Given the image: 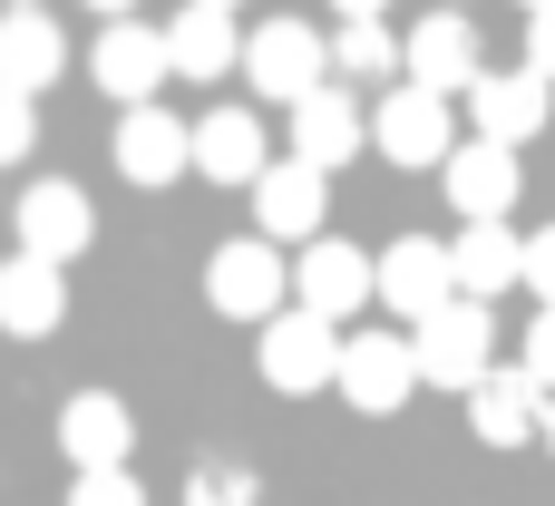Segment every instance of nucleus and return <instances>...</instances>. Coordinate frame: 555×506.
Segmentation results:
<instances>
[{"label":"nucleus","instance_id":"f257e3e1","mask_svg":"<svg viewBox=\"0 0 555 506\" xmlns=\"http://www.w3.org/2000/svg\"><path fill=\"white\" fill-rule=\"evenodd\" d=\"M254 371H263V390H283V400L341 390V322H322V312L283 302V312L263 322V341H254Z\"/></svg>","mask_w":555,"mask_h":506},{"label":"nucleus","instance_id":"f03ea898","mask_svg":"<svg viewBox=\"0 0 555 506\" xmlns=\"http://www.w3.org/2000/svg\"><path fill=\"white\" fill-rule=\"evenodd\" d=\"M410 341H420V380H429V390H478V380L498 371V312H488L478 293L439 302Z\"/></svg>","mask_w":555,"mask_h":506},{"label":"nucleus","instance_id":"7ed1b4c3","mask_svg":"<svg viewBox=\"0 0 555 506\" xmlns=\"http://www.w3.org/2000/svg\"><path fill=\"white\" fill-rule=\"evenodd\" d=\"M410 390H429V380H420V341H410V332L371 322V332H351V341H341V400H351L361 419H390Z\"/></svg>","mask_w":555,"mask_h":506},{"label":"nucleus","instance_id":"20e7f679","mask_svg":"<svg viewBox=\"0 0 555 506\" xmlns=\"http://www.w3.org/2000/svg\"><path fill=\"white\" fill-rule=\"evenodd\" d=\"M322 68H332V39L302 29V20H263V29L244 39V78H254V98H273V107H302L312 88H332Z\"/></svg>","mask_w":555,"mask_h":506},{"label":"nucleus","instance_id":"39448f33","mask_svg":"<svg viewBox=\"0 0 555 506\" xmlns=\"http://www.w3.org/2000/svg\"><path fill=\"white\" fill-rule=\"evenodd\" d=\"M371 137H380V156H390V166H449V156H459V117H449V98H439V88H420V78L380 88Z\"/></svg>","mask_w":555,"mask_h":506},{"label":"nucleus","instance_id":"423d86ee","mask_svg":"<svg viewBox=\"0 0 555 506\" xmlns=\"http://www.w3.org/2000/svg\"><path fill=\"white\" fill-rule=\"evenodd\" d=\"M439 302H459V254H449L439 234H400V244L380 254V312H390L400 332H420Z\"/></svg>","mask_w":555,"mask_h":506},{"label":"nucleus","instance_id":"0eeeda50","mask_svg":"<svg viewBox=\"0 0 555 506\" xmlns=\"http://www.w3.org/2000/svg\"><path fill=\"white\" fill-rule=\"evenodd\" d=\"M205 302L224 312V322H273L283 302H293V273H283V254L254 234V244H215V263H205Z\"/></svg>","mask_w":555,"mask_h":506},{"label":"nucleus","instance_id":"6e6552de","mask_svg":"<svg viewBox=\"0 0 555 506\" xmlns=\"http://www.w3.org/2000/svg\"><path fill=\"white\" fill-rule=\"evenodd\" d=\"M88 78H98L117 107H156V88L176 78V49H166V29L107 20V29H98V49H88Z\"/></svg>","mask_w":555,"mask_h":506},{"label":"nucleus","instance_id":"1a4fd4ad","mask_svg":"<svg viewBox=\"0 0 555 506\" xmlns=\"http://www.w3.org/2000/svg\"><path fill=\"white\" fill-rule=\"evenodd\" d=\"M293 302L322 312V322H351L361 302H380V263H371L361 244L322 234V244H302V263H293Z\"/></svg>","mask_w":555,"mask_h":506},{"label":"nucleus","instance_id":"9d476101","mask_svg":"<svg viewBox=\"0 0 555 506\" xmlns=\"http://www.w3.org/2000/svg\"><path fill=\"white\" fill-rule=\"evenodd\" d=\"M332 176L322 166H302V156H273L263 176H254V224H263V244H322V195Z\"/></svg>","mask_w":555,"mask_h":506},{"label":"nucleus","instance_id":"9b49d317","mask_svg":"<svg viewBox=\"0 0 555 506\" xmlns=\"http://www.w3.org/2000/svg\"><path fill=\"white\" fill-rule=\"evenodd\" d=\"M88 244H98V205H88L68 176H49V185H29V195H20V254H39V263H59V273H68Z\"/></svg>","mask_w":555,"mask_h":506},{"label":"nucleus","instance_id":"f8f14e48","mask_svg":"<svg viewBox=\"0 0 555 506\" xmlns=\"http://www.w3.org/2000/svg\"><path fill=\"white\" fill-rule=\"evenodd\" d=\"M468 429H478L488 449H527V439H546V380H537L527 361H498V371L468 390Z\"/></svg>","mask_w":555,"mask_h":506},{"label":"nucleus","instance_id":"ddd939ff","mask_svg":"<svg viewBox=\"0 0 555 506\" xmlns=\"http://www.w3.org/2000/svg\"><path fill=\"white\" fill-rule=\"evenodd\" d=\"M185 166H195V117H166V107H127V117H117V176H127V185L156 195V185H176Z\"/></svg>","mask_w":555,"mask_h":506},{"label":"nucleus","instance_id":"4468645a","mask_svg":"<svg viewBox=\"0 0 555 506\" xmlns=\"http://www.w3.org/2000/svg\"><path fill=\"white\" fill-rule=\"evenodd\" d=\"M361 146H371V117H361L351 88H312V98L293 107V156H302V166L332 176V166H351Z\"/></svg>","mask_w":555,"mask_h":506},{"label":"nucleus","instance_id":"2eb2a0df","mask_svg":"<svg viewBox=\"0 0 555 506\" xmlns=\"http://www.w3.org/2000/svg\"><path fill=\"white\" fill-rule=\"evenodd\" d=\"M449 205L468 215V224H507V205H517V146H498V137H468L449 166Z\"/></svg>","mask_w":555,"mask_h":506},{"label":"nucleus","instance_id":"dca6fc26","mask_svg":"<svg viewBox=\"0 0 555 506\" xmlns=\"http://www.w3.org/2000/svg\"><path fill=\"white\" fill-rule=\"evenodd\" d=\"M127 449H137V419H127L117 390H78L59 410V458L68 468H127Z\"/></svg>","mask_w":555,"mask_h":506},{"label":"nucleus","instance_id":"f3484780","mask_svg":"<svg viewBox=\"0 0 555 506\" xmlns=\"http://www.w3.org/2000/svg\"><path fill=\"white\" fill-rule=\"evenodd\" d=\"M59 322H68V273L39 263V254H10L0 263V332L10 341H49Z\"/></svg>","mask_w":555,"mask_h":506},{"label":"nucleus","instance_id":"a211bd4d","mask_svg":"<svg viewBox=\"0 0 555 506\" xmlns=\"http://www.w3.org/2000/svg\"><path fill=\"white\" fill-rule=\"evenodd\" d=\"M410 78L439 88V98H459V88L488 78V68H478V29H468V10H429V20L410 29Z\"/></svg>","mask_w":555,"mask_h":506},{"label":"nucleus","instance_id":"6ab92c4d","mask_svg":"<svg viewBox=\"0 0 555 506\" xmlns=\"http://www.w3.org/2000/svg\"><path fill=\"white\" fill-rule=\"evenodd\" d=\"M468 117H478V137L527 146V137L546 127V78H537V68H498V78L468 88Z\"/></svg>","mask_w":555,"mask_h":506},{"label":"nucleus","instance_id":"aec40b11","mask_svg":"<svg viewBox=\"0 0 555 506\" xmlns=\"http://www.w3.org/2000/svg\"><path fill=\"white\" fill-rule=\"evenodd\" d=\"M273 156H263V117H244V107H205L195 117V176H215V185H254Z\"/></svg>","mask_w":555,"mask_h":506},{"label":"nucleus","instance_id":"412c9836","mask_svg":"<svg viewBox=\"0 0 555 506\" xmlns=\"http://www.w3.org/2000/svg\"><path fill=\"white\" fill-rule=\"evenodd\" d=\"M59 68H68V39H59V20H49V10H0V88L39 98Z\"/></svg>","mask_w":555,"mask_h":506},{"label":"nucleus","instance_id":"4be33fe9","mask_svg":"<svg viewBox=\"0 0 555 506\" xmlns=\"http://www.w3.org/2000/svg\"><path fill=\"white\" fill-rule=\"evenodd\" d=\"M244 39H254V29H234V10H205V0L166 20L176 78H224V68H244Z\"/></svg>","mask_w":555,"mask_h":506},{"label":"nucleus","instance_id":"5701e85b","mask_svg":"<svg viewBox=\"0 0 555 506\" xmlns=\"http://www.w3.org/2000/svg\"><path fill=\"white\" fill-rule=\"evenodd\" d=\"M449 254H459V293H478V302H498L507 283H527V234L517 224H468Z\"/></svg>","mask_w":555,"mask_h":506},{"label":"nucleus","instance_id":"b1692460","mask_svg":"<svg viewBox=\"0 0 555 506\" xmlns=\"http://www.w3.org/2000/svg\"><path fill=\"white\" fill-rule=\"evenodd\" d=\"M332 68L341 78H390V68H410V39H390V20H341L332 29Z\"/></svg>","mask_w":555,"mask_h":506},{"label":"nucleus","instance_id":"393cba45","mask_svg":"<svg viewBox=\"0 0 555 506\" xmlns=\"http://www.w3.org/2000/svg\"><path fill=\"white\" fill-rule=\"evenodd\" d=\"M68 506H146V488H137L127 468H78V478H68Z\"/></svg>","mask_w":555,"mask_h":506},{"label":"nucleus","instance_id":"a878e982","mask_svg":"<svg viewBox=\"0 0 555 506\" xmlns=\"http://www.w3.org/2000/svg\"><path fill=\"white\" fill-rule=\"evenodd\" d=\"M185 506H254V468H195Z\"/></svg>","mask_w":555,"mask_h":506},{"label":"nucleus","instance_id":"bb28decb","mask_svg":"<svg viewBox=\"0 0 555 506\" xmlns=\"http://www.w3.org/2000/svg\"><path fill=\"white\" fill-rule=\"evenodd\" d=\"M29 146H39V117H29V98H20V88H0V166H20Z\"/></svg>","mask_w":555,"mask_h":506},{"label":"nucleus","instance_id":"cd10ccee","mask_svg":"<svg viewBox=\"0 0 555 506\" xmlns=\"http://www.w3.org/2000/svg\"><path fill=\"white\" fill-rule=\"evenodd\" d=\"M527 283H537V312H555V224L527 234Z\"/></svg>","mask_w":555,"mask_h":506},{"label":"nucleus","instance_id":"c85d7f7f","mask_svg":"<svg viewBox=\"0 0 555 506\" xmlns=\"http://www.w3.org/2000/svg\"><path fill=\"white\" fill-rule=\"evenodd\" d=\"M527 68L555 88V10H537V20H527Z\"/></svg>","mask_w":555,"mask_h":506},{"label":"nucleus","instance_id":"c756f323","mask_svg":"<svg viewBox=\"0 0 555 506\" xmlns=\"http://www.w3.org/2000/svg\"><path fill=\"white\" fill-rule=\"evenodd\" d=\"M527 371L555 390V312H537V332H527Z\"/></svg>","mask_w":555,"mask_h":506},{"label":"nucleus","instance_id":"7c9ffc66","mask_svg":"<svg viewBox=\"0 0 555 506\" xmlns=\"http://www.w3.org/2000/svg\"><path fill=\"white\" fill-rule=\"evenodd\" d=\"M341 20H390V0H332Z\"/></svg>","mask_w":555,"mask_h":506},{"label":"nucleus","instance_id":"2f4dec72","mask_svg":"<svg viewBox=\"0 0 555 506\" xmlns=\"http://www.w3.org/2000/svg\"><path fill=\"white\" fill-rule=\"evenodd\" d=\"M88 10H107V20H127V0H88Z\"/></svg>","mask_w":555,"mask_h":506},{"label":"nucleus","instance_id":"473e14b6","mask_svg":"<svg viewBox=\"0 0 555 506\" xmlns=\"http://www.w3.org/2000/svg\"><path fill=\"white\" fill-rule=\"evenodd\" d=\"M546 449H555V390H546Z\"/></svg>","mask_w":555,"mask_h":506},{"label":"nucleus","instance_id":"72a5a7b5","mask_svg":"<svg viewBox=\"0 0 555 506\" xmlns=\"http://www.w3.org/2000/svg\"><path fill=\"white\" fill-rule=\"evenodd\" d=\"M517 10H527V20H537V10H555V0H517Z\"/></svg>","mask_w":555,"mask_h":506},{"label":"nucleus","instance_id":"f704fd0d","mask_svg":"<svg viewBox=\"0 0 555 506\" xmlns=\"http://www.w3.org/2000/svg\"><path fill=\"white\" fill-rule=\"evenodd\" d=\"M205 10H244V0H205Z\"/></svg>","mask_w":555,"mask_h":506},{"label":"nucleus","instance_id":"c9c22d12","mask_svg":"<svg viewBox=\"0 0 555 506\" xmlns=\"http://www.w3.org/2000/svg\"><path fill=\"white\" fill-rule=\"evenodd\" d=\"M10 10H39V0H10Z\"/></svg>","mask_w":555,"mask_h":506},{"label":"nucleus","instance_id":"e433bc0d","mask_svg":"<svg viewBox=\"0 0 555 506\" xmlns=\"http://www.w3.org/2000/svg\"><path fill=\"white\" fill-rule=\"evenodd\" d=\"M439 10H459V0H439Z\"/></svg>","mask_w":555,"mask_h":506}]
</instances>
